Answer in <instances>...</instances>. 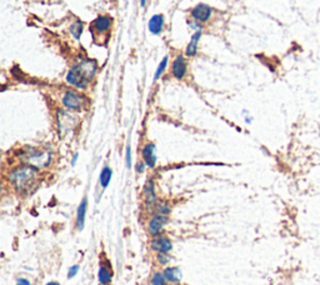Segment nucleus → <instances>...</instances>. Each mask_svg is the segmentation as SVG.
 Listing matches in <instances>:
<instances>
[{
  "instance_id": "9d476101",
  "label": "nucleus",
  "mask_w": 320,
  "mask_h": 285,
  "mask_svg": "<svg viewBox=\"0 0 320 285\" xmlns=\"http://www.w3.org/2000/svg\"><path fill=\"white\" fill-rule=\"evenodd\" d=\"M86 210H88V199L84 198L82 200V203L78 206V212H77V229L79 232H82L84 229V225H85V215Z\"/></svg>"
},
{
  "instance_id": "a878e982",
  "label": "nucleus",
  "mask_w": 320,
  "mask_h": 285,
  "mask_svg": "<svg viewBox=\"0 0 320 285\" xmlns=\"http://www.w3.org/2000/svg\"><path fill=\"white\" fill-rule=\"evenodd\" d=\"M17 285H32V283L28 279H25V278H19L18 282H17Z\"/></svg>"
},
{
  "instance_id": "f3484780",
  "label": "nucleus",
  "mask_w": 320,
  "mask_h": 285,
  "mask_svg": "<svg viewBox=\"0 0 320 285\" xmlns=\"http://www.w3.org/2000/svg\"><path fill=\"white\" fill-rule=\"evenodd\" d=\"M112 175H113L112 169H110L109 167H104L103 170H101V173H100V177H99V183H100V185H101V188L105 189L106 186L109 185V183H110V180H112Z\"/></svg>"
},
{
  "instance_id": "0eeeda50",
  "label": "nucleus",
  "mask_w": 320,
  "mask_h": 285,
  "mask_svg": "<svg viewBox=\"0 0 320 285\" xmlns=\"http://www.w3.org/2000/svg\"><path fill=\"white\" fill-rule=\"evenodd\" d=\"M156 148L153 143L145 145L143 148V159H144L145 164L149 168H154L156 164Z\"/></svg>"
},
{
  "instance_id": "6ab92c4d",
  "label": "nucleus",
  "mask_w": 320,
  "mask_h": 285,
  "mask_svg": "<svg viewBox=\"0 0 320 285\" xmlns=\"http://www.w3.org/2000/svg\"><path fill=\"white\" fill-rule=\"evenodd\" d=\"M70 32H71V34H73L74 38L79 39L80 35H82V33H83V23H82V21H75V23L71 25Z\"/></svg>"
},
{
  "instance_id": "cd10ccee",
  "label": "nucleus",
  "mask_w": 320,
  "mask_h": 285,
  "mask_svg": "<svg viewBox=\"0 0 320 285\" xmlns=\"http://www.w3.org/2000/svg\"><path fill=\"white\" fill-rule=\"evenodd\" d=\"M47 285H60L58 282H49L47 283Z\"/></svg>"
},
{
  "instance_id": "2eb2a0df",
  "label": "nucleus",
  "mask_w": 320,
  "mask_h": 285,
  "mask_svg": "<svg viewBox=\"0 0 320 285\" xmlns=\"http://www.w3.org/2000/svg\"><path fill=\"white\" fill-rule=\"evenodd\" d=\"M164 28V17L160 14L154 15L149 21V30L153 34H159Z\"/></svg>"
},
{
  "instance_id": "423d86ee",
  "label": "nucleus",
  "mask_w": 320,
  "mask_h": 285,
  "mask_svg": "<svg viewBox=\"0 0 320 285\" xmlns=\"http://www.w3.org/2000/svg\"><path fill=\"white\" fill-rule=\"evenodd\" d=\"M150 247H152L153 250L158 251V253H169L173 249V243L167 236L158 235L153 236V239L150 241Z\"/></svg>"
},
{
  "instance_id": "20e7f679",
  "label": "nucleus",
  "mask_w": 320,
  "mask_h": 285,
  "mask_svg": "<svg viewBox=\"0 0 320 285\" xmlns=\"http://www.w3.org/2000/svg\"><path fill=\"white\" fill-rule=\"evenodd\" d=\"M63 104L69 110H80L83 108V98L78 94L77 91L68 90L63 95Z\"/></svg>"
},
{
  "instance_id": "aec40b11",
  "label": "nucleus",
  "mask_w": 320,
  "mask_h": 285,
  "mask_svg": "<svg viewBox=\"0 0 320 285\" xmlns=\"http://www.w3.org/2000/svg\"><path fill=\"white\" fill-rule=\"evenodd\" d=\"M167 64H168V56H165L164 59L162 60V63H160V64H159L158 69H156L155 75H154V80H158V79H159V77H160V75H162L163 71H164V70H165V68H167Z\"/></svg>"
},
{
  "instance_id": "412c9836",
  "label": "nucleus",
  "mask_w": 320,
  "mask_h": 285,
  "mask_svg": "<svg viewBox=\"0 0 320 285\" xmlns=\"http://www.w3.org/2000/svg\"><path fill=\"white\" fill-rule=\"evenodd\" d=\"M156 259H158V262L160 263V265H167L168 263L171 260L170 255H169L168 253H158Z\"/></svg>"
},
{
  "instance_id": "5701e85b",
  "label": "nucleus",
  "mask_w": 320,
  "mask_h": 285,
  "mask_svg": "<svg viewBox=\"0 0 320 285\" xmlns=\"http://www.w3.org/2000/svg\"><path fill=\"white\" fill-rule=\"evenodd\" d=\"M79 269H80V267H79V265H77V264L69 268V270H68V278H69V279H71V278H74V276L77 275V274L79 273Z\"/></svg>"
},
{
  "instance_id": "f03ea898",
  "label": "nucleus",
  "mask_w": 320,
  "mask_h": 285,
  "mask_svg": "<svg viewBox=\"0 0 320 285\" xmlns=\"http://www.w3.org/2000/svg\"><path fill=\"white\" fill-rule=\"evenodd\" d=\"M36 179V169L29 165H21L10 171L9 180L18 191H25L34 184Z\"/></svg>"
},
{
  "instance_id": "dca6fc26",
  "label": "nucleus",
  "mask_w": 320,
  "mask_h": 285,
  "mask_svg": "<svg viewBox=\"0 0 320 285\" xmlns=\"http://www.w3.org/2000/svg\"><path fill=\"white\" fill-rule=\"evenodd\" d=\"M200 38H202V32H197L194 35L191 36L190 43H189L188 48H186V55L194 56L198 53V43H199Z\"/></svg>"
},
{
  "instance_id": "b1692460",
  "label": "nucleus",
  "mask_w": 320,
  "mask_h": 285,
  "mask_svg": "<svg viewBox=\"0 0 320 285\" xmlns=\"http://www.w3.org/2000/svg\"><path fill=\"white\" fill-rule=\"evenodd\" d=\"M125 163L126 167L130 168V163H132V149L130 147L126 148V154H125Z\"/></svg>"
},
{
  "instance_id": "9b49d317",
  "label": "nucleus",
  "mask_w": 320,
  "mask_h": 285,
  "mask_svg": "<svg viewBox=\"0 0 320 285\" xmlns=\"http://www.w3.org/2000/svg\"><path fill=\"white\" fill-rule=\"evenodd\" d=\"M186 74V62L183 56H178L173 63V75L176 79H183Z\"/></svg>"
},
{
  "instance_id": "6e6552de",
  "label": "nucleus",
  "mask_w": 320,
  "mask_h": 285,
  "mask_svg": "<svg viewBox=\"0 0 320 285\" xmlns=\"http://www.w3.org/2000/svg\"><path fill=\"white\" fill-rule=\"evenodd\" d=\"M191 15L197 21H206L212 15V8L205 4H199L193 9Z\"/></svg>"
},
{
  "instance_id": "4468645a",
  "label": "nucleus",
  "mask_w": 320,
  "mask_h": 285,
  "mask_svg": "<svg viewBox=\"0 0 320 285\" xmlns=\"http://www.w3.org/2000/svg\"><path fill=\"white\" fill-rule=\"evenodd\" d=\"M98 280H99V283L101 285L110 284L113 280L112 270L104 264H101L99 267V270H98Z\"/></svg>"
},
{
  "instance_id": "ddd939ff",
  "label": "nucleus",
  "mask_w": 320,
  "mask_h": 285,
  "mask_svg": "<svg viewBox=\"0 0 320 285\" xmlns=\"http://www.w3.org/2000/svg\"><path fill=\"white\" fill-rule=\"evenodd\" d=\"M110 25H112V19L109 17H99L93 21L91 28L98 33H104L110 28Z\"/></svg>"
},
{
  "instance_id": "4be33fe9",
  "label": "nucleus",
  "mask_w": 320,
  "mask_h": 285,
  "mask_svg": "<svg viewBox=\"0 0 320 285\" xmlns=\"http://www.w3.org/2000/svg\"><path fill=\"white\" fill-rule=\"evenodd\" d=\"M170 213V208L167 205V204H160V205H156V213L155 214H162L167 215Z\"/></svg>"
},
{
  "instance_id": "bb28decb",
  "label": "nucleus",
  "mask_w": 320,
  "mask_h": 285,
  "mask_svg": "<svg viewBox=\"0 0 320 285\" xmlns=\"http://www.w3.org/2000/svg\"><path fill=\"white\" fill-rule=\"evenodd\" d=\"M78 156H79V154H74V156H73V159H71V165H75V163H77V160H78Z\"/></svg>"
},
{
  "instance_id": "f257e3e1",
  "label": "nucleus",
  "mask_w": 320,
  "mask_h": 285,
  "mask_svg": "<svg viewBox=\"0 0 320 285\" xmlns=\"http://www.w3.org/2000/svg\"><path fill=\"white\" fill-rule=\"evenodd\" d=\"M95 73H97V63L90 59L83 60L69 70L67 82L79 89H85L89 82L94 78Z\"/></svg>"
},
{
  "instance_id": "a211bd4d",
  "label": "nucleus",
  "mask_w": 320,
  "mask_h": 285,
  "mask_svg": "<svg viewBox=\"0 0 320 285\" xmlns=\"http://www.w3.org/2000/svg\"><path fill=\"white\" fill-rule=\"evenodd\" d=\"M152 285H167L168 280L165 278L164 273H154L152 276V280H150Z\"/></svg>"
},
{
  "instance_id": "39448f33",
  "label": "nucleus",
  "mask_w": 320,
  "mask_h": 285,
  "mask_svg": "<svg viewBox=\"0 0 320 285\" xmlns=\"http://www.w3.org/2000/svg\"><path fill=\"white\" fill-rule=\"evenodd\" d=\"M168 223V217L167 215L162 214H154L153 218L150 219L149 225H148V229L149 233L152 234V236H158L162 234L164 226Z\"/></svg>"
},
{
  "instance_id": "7ed1b4c3",
  "label": "nucleus",
  "mask_w": 320,
  "mask_h": 285,
  "mask_svg": "<svg viewBox=\"0 0 320 285\" xmlns=\"http://www.w3.org/2000/svg\"><path fill=\"white\" fill-rule=\"evenodd\" d=\"M19 156L24 164L34 168L36 170L47 168L51 162V153L49 150L38 149V148H25L21 150Z\"/></svg>"
},
{
  "instance_id": "f8f14e48",
  "label": "nucleus",
  "mask_w": 320,
  "mask_h": 285,
  "mask_svg": "<svg viewBox=\"0 0 320 285\" xmlns=\"http://www.w3.org/2000/svg\"><path fill=\"white\" fill-rule=\"evenodd\" d=\"M163 273H164V275H165V278H167L168 282H170V283H180V282H182L183 273L178 267L165 268V270L163 271Z\"/></svg>"
},
{
  "instance_id": "1a4fd4ad",
  "label": "nucleus",
  "mask_w": 320,
  "mask_h": 285,
  "mask_svg": "<svg viewBox=\"0 0 320 285\" xmlns=\"http://www.w3.org/2000/svg\"><path fill=\"white\" fill-rule=\"evenodd\" d=\"M144 198L148 205L153 206L156 204V193H155V184L153 179H149L145 183L144 186Z\"/></svg>"
},
{
  "instance_id": "c85d7f7f",
  "label": "nucleus",
  "mask_w": 320,
  "mask_h": 285,
  "mask_svg": "<svg viewBox=\"0 0 320 285\" xmlns=\"http://www.w3.org/2000/svg\"><path fill=\"white\" fill-rule=\"evenodd\" d=\"M145 1H147V0H140V4H141V6H144V5H145Z\"/></svg>"
},
{
  "instance_id": "393cba45",
  "label": "nucleus",
  "mask_w": 320,
  "mask_h": 285,
  "mask_svg": "<svg viewBox=\"0 0 320 285\" xmlns=\"http://www.w3.org/2000/svg\"><path fill=\"white\" fill-rule=\"evenodd\" d=\"M145 167H147L145 162H139L138 164H136V171H138V173H144Z\"/></svg>"
}]
</instances>
